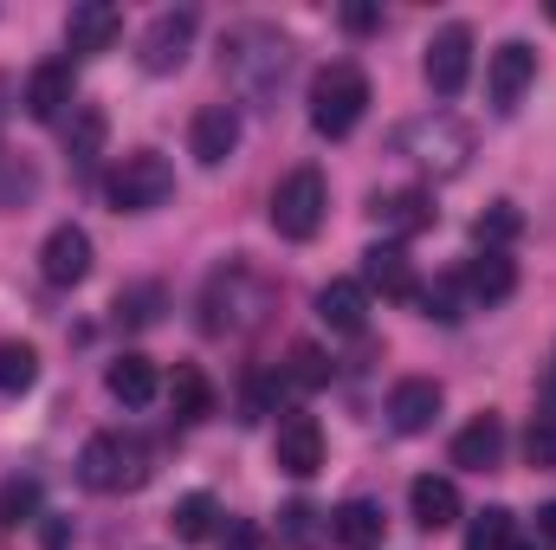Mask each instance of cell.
<instances>
[{
	"instance_id": "obj_13",
	"label": "cell",
	"mask_w": 556,
	"mask_h": 550,
	"mask_svg": "<svg viewBox=\"0 0 556 550\" xmlns=\"http://www.w3.org/2000/svg\"><path fill=\"white\" fill-rule=\"evenodd\" d=\"M124 39V13L111 7V0H78L72 13H65V52L72 59H98V52H111Z\"/></svg>"
},
{
	"instance_id": "obj_31",
	"label": "cell",
	"mask_w": 556,
	"mask_h": 550,
	"mask_svg": "<svg viewBox=\"0 0 556 550\" xmlns=\"http://www.w3.org/2000/svg\"><path fill=\"white\" fill-rule=\"evenodd\" d=\"M466 550H518V518H511L505 505L472 512V525H466Z\"/></svg>"
},
{
	"instance_id": "obj_8",
	"label": "cell",
	"mask_w": 556,
	"mask_h": 550,
	"mask_svg": "<svg viewBox=\"0 0 556 550\" xmlns=\"http://www.w3.org/2000/svg\"><path fill=\"white\" fill-rule=\"evenodd\" d=\"M194 33H201V13H194V7H162V13L142 26V39H137L142 72H149V78L181 72V65H188V52H194Z\"/></svg>"
},
{
	"instance_id": "obj_4",
	"label": "cell",
	"mask_w": 556,
	"mask_h": 550,
	"mask_svg": "<svg viewBox=\"0 0 556 550\" xmlns=\"http://www.w3.org/2000/svg\"><path fill=\"white\" fill-rule=\"evenodd\" d=\"M149 473H155L149 440L124 434V427L91 434L85 453H78V479H85V492H137V486H149Z\"/></svg>"
},
{
	"instance_id": "obj_20",
	"label": "cell",
	"mask_w": 556,
	"mask_h": 550,
	"mask_svg": "<svg viewBox=\"0 0 556 550\" xmlns=\"http://www.w3.org/2000/svg\"><path fill=\"white\" fill-rule=\"evenodd\" d=\"M459 285H466L472 304H505V298L518 291V266H511V253H485V247H479V253L466 260Z\"/></svg>"
},
{
	"instance_id": "obj_23",
	"label": "cell",
	"mask_w": 556,
	"mask_h": 550,
	"mask_svg": "<svg viewBox=\"0 0 556 550\" xmlns=\"http://www.w3.org/2000/svg\"><path fill=\"white\" fill-rule=\"evenodd\" d=\"M104 389H111V402H124V409H149V402H155V389H162V376H155V363H149V357L124 350V357L104 370Z\"/></svg>"
},
{
	"instance_id": "obj_21",
	"label": "cell",
	"mask_w": 556,
	"mask_h": 550,
	"mask_svg": "<svg viewBox=\"0 0 556 550\" xmlns=\"http://www.w3.org/2000/svg\"><path fill=\"white\" fill-rule=\"evenodd\" d=\"M408 512H415L420 532H446V525H459V486L440 479V473H420L415 486H408Z\"/></svg>"
},
{
	"instance_id": "obj_38",
	"label": "cell",
	"mask_w": 556,
	"mask_h": 550,
	"mask_svg": "<svg viewBox=\"0 0 556 550\" xmlns=\"http://www.w3.org/2000/svg\"><path fill=\"white\" fill-rule=\"evenodd\" d=\"M343 26L350 33H376L382 26V7H343Z\"/></svg>"
},
{
	"instance_id": "obj_33",
	"label": "cell",
	"mask_w": 556,
	"mask_h": 550,
	"mask_svg": "<svg viewBox=\"0 0 556 550\" xmlns=\"http://www.w3.org/2000/svg\"><path fill=\"white\" fill-rule=\"evenodd\" d=\"M525 234V214L511 208V201H492L485 214H479V227H472V240L485 247V253H505V240H518Z\"/></svg>"
},
{
	"instance_id": "obj_36",
	"label": "cell",
	"mask_w": 556,
	"mask_h": 550,
	"mask_svg": "<svg viewBox=\"0 0 556 550\" xmlns=\"http://www.w3.org/2000/svg\"><path fill=\"white\" fill-rule=\"evenodd\" d=\"M525 460H531L538 473H556V409L531 421V434H525Z\"/></svg>"
},
{
	"instance_id": "obj_14",
	"label": "cell",
	"mask_w": 556,
	"mask_h": 550,
	"mask_svg": "<svg viewBox=\"0 0 556 550\" xmlns=\"http://www.w3.org/2000/svg\"><path fill=\"white\" fill-rule=\"evenodd\" d=\"M39 273L46 285H59V291H72V285H85L91 278V234L85 227H52L46 234V247H39Z\"/></svg>"
},
{
	"instance_id": "obj_12",
	"label": "cell",
	"mask_w": 556,
	"mask_h": 550,
	"mask_svg": "<svg viewBox=\"0 0 556 550\" xmlns=\"http://www.w3.org/2000/svg\"><path fill=\"white\" fill-rule=\"evenodd\" d=\"M78 111V72H72V59H46V65H33V78H26V117H39V124H65Z\"/></svg>"
},
{
	"instance_id": "obj_9",
	"label": "cell",
	"mask_w": 556,
	"mask_h": 550,
	"mask_svg": "<svg viewBox=\"0 0 556 550\" xmlns=\"http://www.w3.org/2000/svg\"><path fill=\"white\" fill-rule=\"evenodd\" d=\"M420 72H427V91H433V98H459V91H466V78H472V26L446 20V26L427 39Z\"/></svg>"
},
{
	"instance_id": "obj_7",
	"label": "cell",
	"mask_w": 556,
	"mask_h": 550,
	"mask_svg": "<svg viewBox=\"0 0 556 550\" xmlns=\"http://www.w3.org/2000/svg\"><path fill=\"white\" fill-rule=\"evenodd\" d=\"M273 227L285 240H317V227H324V214H330V188H324V175L317 168H291L285 182L273 188Z\"/></svg>"
},
{
	"instance_id": "obj_32",
	"label": "cell",
	"mask_w": 556,
	"mask_h": 550,
	"mask_svg": "<svg viewBox=\"0 0 556 550\" xmlns=\"http://www.w3.org/2000/svg\"><path fill=\"white\" fill-rule=\"evenodd\" d=\"M33 383H39V350L20 343V337H7L0 343V396H26Z\"/></svg>"
},
{
	"instance_id": "obj_18",
	"label": "cell",
	"mask_w": 556,
	"mask_h": 550,
	"mask_svg": "<svg viewBox=\"0 0 556 550\" xmlns=\"http://www.w3.org/2000/svg\"><path fill=\"white\" fill-rule=\"evenodd\" d=\"M498 460H505V421H498V414H472V421L453 434V466L492 473Z\"/></svg>"
},
{
	"instance_id": "obj_35",
	"label": "cell",
	"mask_w": 556,
	"mask_h": 550,
	"mask_svg": "<svg viewBox=\"0 0 556 550\" xmlns=\"http://www.w3.org/2000/svg\"><path fill=\"white\" fill-rule=\"evenodd\" d=\"M39 512V479H7L0 486V525H26Z\"/></svg>"
},
{
	"instance_id": "obj_17",
	"label": "cell",
	"mask_w": 556,
	"mask_h": 550,
	"mask_svg": "<svg viewBox=\"0 0 556 550\" xmlns=\"http://www.w3.org/2000/svg\"><path fill=\"white\" fill-rule=\"evenodd\" d=\"M440 383L433 376H408V383H395L389 389V427L395 434H427L433 421H440Z\"/></svg>"
},
{
	"instance_id": "obj_6",
	"label": "cell",
	"mask_w": 556,
	"mask_h": 550,
	"mask_svg": "<svg viewBox=\"0 0 556 550\" xmlns=\"http://www.w3.org/2000/svg\"><path fill=\"white\" fill-rule=\"evenodd\" d=\"M104 201H111L117 214H155V208H168V201H175V168H168V155H155V149L124 155V162L111 168V182H104Z\"/></svg>"
},
{
	"instance_id": "obj_26",
	"label": "cell",
	"mask_w": 556,
	"mask_h": 550,
	"mask_svg": "<svg viewBox=\"0 0 556 550\" xmlns=\"http://www.w3.org/2000/svg\"><path fill=\"white\" fill-rule=\"evenodd\" d=\"M168 409H175L181 427L207 421V414H214V383H207L194 363H175V376H168Z\"/></svg>"
},
{
	"instance_id": "obj_24",
	"label": "cell",
	"mask_w": 556,
	"mask_h": 550,
	"mask_svg": "<svg viewBox=\"0 0 556 550\" xmlns=\"http://www.w3.org/2000/svg\"><path fill=\"white\" fill-rule=\"evenodd\" d=\"M363 285L369 291H382V298H415V266H408V253L395 247V240H382V247H369L363 253Z\"/></svg>"
},
{
	"instance_id": "obj_22",
	"label": "cell",
	"mask_w": 556,
	"mask_h": 550,
	"mask_svg": "<svg viewBox=\"0 0 556 550\" xmlns=\"http://www.w3.org/2000/svg\"><path fill=\"white\" fill-rule=\"evenodd\" d=\"M273 545H278V550H324V545H330V512H317L311 499H291V505H278Z\"/></svg>"
},
{
	"instance_id": "obj_1",
	"label": "cell",
	"mask_w": 556,
	"mask_h": 550,
	"mask_svg": "<svg viewBox=\"0 0 556 550\" xmlns=\"http://www.w3.org/2000/svg\"><path fill=\"white\" fill-rule=\"evenodd\" d=\"M278 304V285L253 260H220L207 285H201V330L207 337H247V330H260L266 324V311Z\"/></svg>"
},
{
	"instance_id": "obj_5",
	"label": "cell",
	"mask_w": 556,
	"mask_h": 550,
	"mask_svg": "<svg viewBox=\"0 0 556 550\" xmlns=\"http://www.w3.org/2000/svg\"><path fill=\"white\" fill-rule=\"evenodd\" d=\"M369 111V72L356 59H330L317 78H311V130L317 137H350Z\"/></svg>"
},
{
	"instance_id": "obj_39",
	"label": "cell",
	"mask_w": 556,
	"mask_h": 550,
	"mask_svg": "<svg viewBox=\"0 0 556 550\" xmlns=\"http://www.w3.org/2000/svg\"><path fill=\"white\" fill-rule=\"evenodd\" d=\"M538 538H544V550H556V499L538 505Z\"/></svg>"
},
{
	"instance_id": "obj_15",
	"label": "cell",
	"mask_w": 556,
	"mask_h": 550,
	"mask_svg": "<svg viewBox=\"0 0 556 550\" xmlns=\"http://www.w3.org/2000/svg\"><path fill=\"white\" fill-rule=\"evenodd\" d=\"M233 149H240V111L233 104H201L194 124H188V155L201 168H220V162H233Z\"/></svg>"
},
{
	"instance_id": "obj_30",
	"label": "cell",
	"mask_w": 556,
	"mask_h": 550,
	"mask_svg": "<svg viewBox=\"0 0 556 550\" xmlns=\"http://www.w3.org/2000/svg\"><path fill=\"white\" fill-rule=\"evenodd\" d=\"M162 304H168V291H162L155 278H142V285H124V291H117V304H111V311H117V324L149 330V324L162 317Z\"/></svg>"
},
{
	"instance_id": "obj_3",
	"label": "cell",
	"mask_w": 556,
	"mask_h": 550,
	"mask_svg": "<svg viewBox=\"0 0 556 550\" xmlns=\"http://www.w3.org/2000/svg\"><path fill=\"white\" fill-rule=\"evenodd\" d=\"M402 162H415L420 175H433V182H446V175H459L466 162H472V130L453 117V111H420L408 117L395 142H389Z\"/></svg>"
},
{
	"instance_id": "obj_37",
	"label": "cell",
	"mask_w": 556,
	"mask_h": 550,
	"mask_svg": "<svg viewBox=\"0 0 556 550\" xmlns=\"http://www.w3.org/2000/svg\"><path fill=\"white\" fill-rule=\"evenodd\" d=\"M220 550H273V532L253 518H233V525H220Z\"/></svg>"
},
{
	"instance_id": "obj_2",
	"label": "cell",
	"mask_w": 556,
	"mask_h": 550,
	"mask_svg": "<svg viewBox=\"0 0 556 550\" xmlns=\"http://www.w3.org/2000/svg\"><path fill=\"white\" fill-rule=\"evenodd\" d=\"M220 72H227V91L240 104H273L285 72H291V39L266 20H247L220 39Z\"/></svg>"
},
{
	"instance_id": "obj_16",
	"label": "cell",
	"mask_w": 556,
	"mask_h": 550,
	"mask_svg": "<svg viewBox=\"0 0 556 550\" xmlns=\"http://www.w3.org/2000/svg\"><path fill=\"white\" fill-rule=\"evenodd\" d=\"M369 214H376V227L395 234V247H402V240H415V234L433 227V195H427V188H382V195H369Z\"/></svg>"
},
{
	"instance_id": "obj_34",
	"label": "cell",
	"mask_w": 556,
	"mask_h": 550,
	"mask_svg": "<svg viewBox=\"0 0 556 550\" xmlns=\"http://www.w3.org/2000/svg\"><path fill=\"white\" fill-rule=\"evenodd\" d=\"M415 298H420V311H427L433 324H459V317H466V311H459V304H466V285H459V278H433V285L415 291Z\"/></svg>"
},
{
	"instance_id": "obj_10",
	"label": "cell",
	"mask_w": 556,
	"mask_h": 550,
	"mask_svg": "<svg viewBox=\"0 0 556 550\" xmlns=\"http://www.w3.org/2000/svg\"><path fill=\"white\" fill-rule=\"evenodd\" d=\"M273 460H278V473H291V479L324 473V427H317V414H304V409H285V414H278Z\"/></svg>"
},
{
	"instance_id": "obj_29",
	"label": "cell",
	"mask_w": 556,
	"mask_h": 550,
	"mask_svg": "<svg viewBox=\"0 0 556 550\" xmlns=\"http://www.w3.org/2000/svg\"><path fill=\"white\" fill-rule=\"evenodd\" d=\"M298 396H311V389H330V357L317 350V343H291L285 350V370H278Z\"/></svg>"
},
{
	"instance_id": "obj_25",
	"label": "cell",
	"mask_w": 556,
	"mask_h": 550,
	"mask_svg": "<svg viewBox=\"0 0 556 550\" xmlns=\"http://www.w3.org/2000/svg\"><path fill=\"white\" fill-rule=\"evenodd\" d=\"M330 538L343 550H376L382 545V505L376 499H343L330 512Z\"/></svg>"
},
{
	"instance_id": "obj_27",
	"label": "cell",
	"mask_w": 556,
	"mask_h": 550,
	"mask_svg": "<svg viewBox=\"0 0 556 550\" xmlns=\"http://www.w3.org/2000/svg\"><path fill=\"white\" fill-rule=\"evenodd\" d=\"M104 137H111V117H104L98 104H78V111L65 117V155H72L78 168H91V162L104 155Z\"/></svg>"
},
{
	"instance_id": "obj_28",
	"label": "cell",
	"mask_w": 556,
	"mask_h": 550,
	"mask_svg": "<svg viewBox=\"0 0 556 550\" xmlns=\"http://www.w3.org/2000/svg\"><path fill=\"white\" fill-rule=\"evenodd\" d=\"M168 532H175L181 545H201V538H214V532H220V499H214V492H188V499H175V512H168Z\"/></svg>"
},
{
	"instance_id": "obj_11",
	"label": "cell",
	"mask_w": 556,
	"mask_h": 550,
	"mask_svg": "<svg viewBox=\"0 0 556 550\" xmlns=\"http://www.w3.org/2000/svg\"><path fill=\"white\" fill-rule=\"evenodd\" d=\"M538 85V52L525 46V39H505L492 59H485V91H492V111H518L525 104V91Z\"/></svg>"
},
{
	"instance_id": "obj_19",
	"label": "cell",
	"mask_w": 556,
	"mask_h": 550,
	"mask_svg": "<svg viewBox=\"0 0 556 550\" xmlns=\"http://www.w3.org/2000/svg\"><path fill=\"white\" fill-rule=\"evenodd\" d=\"M317 317H324L337 337H356V330L369 324V285H363V278H330V285L317 291Z\"/></svg>"
}]
</instances>
